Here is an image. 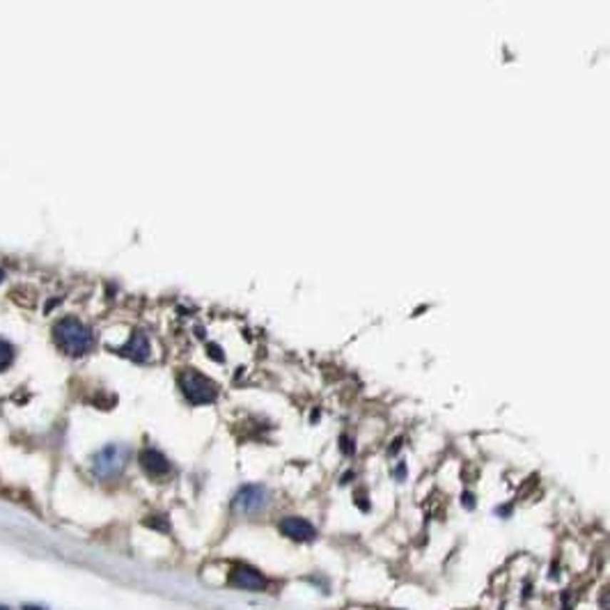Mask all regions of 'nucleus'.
Listing matches in <instances>:
<instances>
[{
    "label": "nucleus",
    "mask_w": 610,
    "mask_h": 610,
    "mask_svg": "<svg viewBox=\"0 0 610 610\" xmlns=\"http://www.w3.org/2000/svg\"><path fill=\"white\" fill-rule=\"evenodd\" d=\"M53 340L62 353L71 358H81L90 353L94 347V333L81 319L76 317H62L56 326H53Z\"/></svg>",
    "instance_id": "obj_1"
},
{
    "label": "nucleus",
    "mask_w": 610,
    "mask_h": 610,
    "mask_svg": "<svg viewBox=\"0 0 610 610\" xmlns=\"http://www.w3.org/2000/svg\"><path fill=\"white\" fill-rule=\"evenodd\" d=\"M128 447L122 443H108L103 445L99 452H94L92 457V473L99 479H115L117 475H122V470L128 464Z\"/></svg>",
    "instance_id": "obj_2"
},
{
    "label": "nucleus",
    "mask_w": 610,
    "mask_h": 610,
    "mask_svg": "<svg viewBox=\"0 0 610 610\" xmlns=\"http://www.w3.org/2000/svg\"><path fill=\"white\" fill-rule=\"evenodd\" d=\"M177 383L184 397L193 404V406H202V404H211L218 397V385L211 379H207L205 374H200L198 370H184L177 377Z\"/></svg>",
    "instance_id": "obj_3"
},
{
    "label": "nucleus",
    "mask_w": 610,
    "mask_h": 610,
    "mask_svg": "<svg viewBox=\"0 0 610 610\" xmlns=\"http://www.w3.org/2000/svg\"><path fill=\"white\" fill-rule=\"evenodd\" d=\"M269 502V491L262 484H245L232 498V509L239 514H257Z\"/></svg>",
    "instance_id": "obj_4"
},
{
    "label": "nucleus",
    "mask_w": 610,
    "mask_h": 610,
    "mask_svg": "<svg viewBox=\"0 0 610 610\" xmlns=\"http://www.w3.org/2000/svg\"><path fill=\"white\" fill-rule=\"evenodd\" d=\"M228 583L232 587H239V590H264L266 578L257 569H253V566H248V564H237L230 571Z\"/></svg>",
    "instance_id": "obj_5"
},
{
    "label": "nucleus",
    "mask_w": 610,
    "mask_h": 610,
    "mask_svg": "<svg viewBox=\"0 0 610 610\" xmlns=\"http://www.w3.org/2000/svg\"><path fill=\"white\" fill-rule=\"evenodd\" d=\"M278 528H280L285 537L294 539V542H312L317 537V530L312 523L301 517H287L278 523Z\"/></svg>",
    "instance_id": "obj_6"
},
{
    "label": "nucleus",
    "mask_w": 610,
    "mask_h": 610,
    "mask_svg": "<svg viewBox=\"0 0 610 610\" xmlns=\"http://www.w3.org/2000/svg\"><path fill=\"white\" fill-rule=\"evenodd\" d=\"M138 462H141V468L145 470L149 477H163V475L170 473L168 457L163 452H158V449H154V447H145L141 452V457H138Z\"/></svg>",
    "instance_id": "obj_7"
},
{
    "label": "nucleus",
    "mask_w": 610,
    "mask_h": 610,
    "mask_svg": "<svg viewBox=\"0 0 610 610\" xmlns=\"http://www.w3.org/2000/svg\"><path fill=\"white\" fill-rule=\"evenodd\" d=\"M120 353H122V356H126V358L136 360V362H145L149 358V340H147V335L141 333V330H136V333L128 337L126 345L120 349Z\"/></svg>",
    "instance_id": "obj_8"
},
{
    "label": "nucleus",
    "mask_w": 610,
    "mask_h": 610,
    "mask_svg": "<svg viewBox=\"0 0 610 610\" xmlns=\"http://www.w3.org/2000/svg\"><path fill=\"white\" fill-rule=\"evenodd\" d=\"M14 347L9 345V342L5 340V337H0V372H5V370H9L12 367V362H14Z\"/></svg>",
    "instance_id": "obj_9"
},
{
    "label": "nucleus",
    "mask_w": 610,
    "mask_h": 610,
    "mask_svg": "<svg viewBox=\"0 0 610 610\" xmlns=\"http://www.w3.org/2000/svg\"><path fill=\"white\" fill-rule=\"evenodd\" d=\"M161 519H163V517H149V519L145 521V526H149V528H158V530H163V532H166V530H168V523H163Z\"/></svg>",
    "instance_id": "obj_10"
},
{
    "label": "nucleus",
    "mask_w": 610,
    "mask_h": 610,
    "mask_svg": "<svg viewBox=\"0 0 610 610\" xmlns=\"http://www.w3.org/2000/svg\"><path fill=\"white\" fill-rule=\"evenodd\" d=\"M342 452H345V454H351V452H353V445H351V441H349L347 436H342Z\"/></svg>",
    "instance_id": "obj_11"
},
{
    "label": "nucleus",
    "mask_w": 610,
    "mask_h": 610,
    "mask_svg": "<svg viewBox=\"0 0 610 610\" xmlns=\"http://www.w3.org/2000/svg\"><path fill=\"white\" fill-rule=\"evenodd\" d=\"M462 500H464V507H468V509L475 507V500H473V496H470V494H464Z\"/></svg>",
    "instance_id": "obj_12"
}]
</instances>
